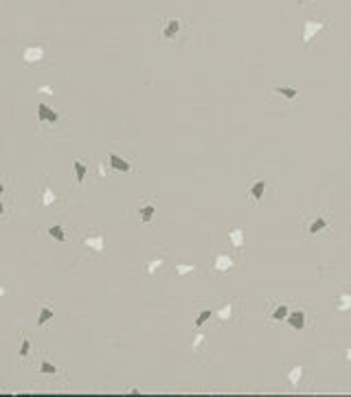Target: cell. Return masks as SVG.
I'll use <instances>...</instances> for the list:
<instances>
[{
    "instance_id": "obj_1",
    "label": "cell",
    "mask_w": 351,
    "mask_h": 397,
    "mask_svg": "<svg viewBox=\"0 0 351 397\" xmlns=\"http://www.w3.org/2000/svg\"><path fill=\"white\" fill-rule=\"evenodd\" d=\"M329 29V22L327 20H303L301 22V44L303 48L310 46V42L314 40L318 33H325Z\"/></svg>"
},
{
    "instance_id": "obj_2",
    "label": "cell",
    "mask_w": 351,
    "mask_h": 397,
    "mask_svg": "<svg viewBox=\"0 0 351 397\" xmlns=\"http://www.w3.org/2000/svg\"><path fill=\"white\" fill-rule=\"evenodd\" d=\"M46 55H48V48L42 46V44H26L22 48V62L29 66H37L46 59Z\"/></svg>"
},
{
    "instance_id": "obj_3",
    "label": "cell",
    "mask_w": 351,
    "mask_h": 397,
    "mask_svg": "<svg viewBox=\"0 0 351 397\" xmlns=\"http://www.w3.org/2000/svg\"><path fill=\"white\" fill-rule=\"evenodd\" d=\"M329 226H332V217L325 213V215H316V217L307 219L305 222V235L310 237V239H314L318 233H323V230H327Z\"/></svg>"
},
{
    "instance_id": "obj_4",
    "label": "cell",
    "mask_w": 351,
    "mask_h": 397,
    "mask_svg": "<svg viewBox=\"0 0 351 397\" xmlns=\"http://www.w3.org/2000/svg\"><path fill=\"white\" fill-rule=\"evenodd\" d=\"M217 316V321L222 323V325H226V323H230L233 318H237L239 316V307H237V301H228V303H224L222 307H219L217 312H213Z\"/></svg>"
},
{
    "instance_id": "obj_5",
    "label": "cell",
    "mask_w": 351,
    "mask_h": 397,
    "mask_svg": "<svg viewBox=\"0 0 351 397\" xmlns=\"http://www.w3.org/2000/svg\"><path fill=\"white\" fill-rule=\"evenodd\" d=\"M37 119H40V123L55 125V123H59V119H62V117H59V114L55 112L46 101H40V103H37Z\"/></svg>"
},
{
    "instance_id": "obj_6",
    "label": "cell",
    "mask_w": 351,
    "mask_h": 397,
    "mask_svg": "<svg viewBox=\"0 0 351 397\" xmlns=\"http://www.w3.org/2000/svg\"><path fill=\"white\" fill-rule=\"evenodd\" d=\"M266 187H268V183L263 178H257V180H252V183L248 185V198L252 200L255 206H259V204H261L263 194H266Z\"/></svg>"
},
{
    "instance_id": "obj_7",
    "label": "cell",
    "mask_w": 351,
    "mask_h": 397,
    "mask_svg": "<svg viewBox=\"0 0 351 397\" xmlns=\"http://www.w3.org/2000/svg\"><path fill=\"white\" fill-rule=\"evenodd\" d=\"M81 246L88 248V250H92L95 255H103V248H106V241H103V235H99V233H90V235H86L84 239H81Z\"/></svg>"
},
{
    "instance_id": "obj_8",
    "label": "cell",
    "mask_w": 351,
    "mask_h": 397,
    "mask_svg": "<svg viewBox=\"0 0 351 397\" xmlns=\"http://www.w3.org/2000/svg\"><path fill=\"white\" fill-rule=\"evenodd\" d=\"M182 24H184V22L180 18L167 20V24L161 29V37H163V40H176V37L180 35V31H182Z\"/></svg>"
},
{
    "instance_id": "obj_9",
    "label": "cell",
    "mask_w": 351,
    "mask_h": 397,
    "mask_svg": "<svg viewBox=\"0 0 351 397\" xmlns=\"http://www.w3.org/2000/svg\"><path fill=\"white\" fill-rule=\"evenodd\" d=\"M108 165H110L112 172H121V174H130L132 172V163L125 161V158L121 156V154H117V152L108 154Z\"/></svg>"
},
{
    "instance_id": "obj_10",
    "label": "cell",
    "mask_w": 351,
    "mask_h": 397,
    "mask_svg": "<svg viewBox=\"0 0 351 397\" xmlns=\"http://www.w3.org/2000/svg\"><path fill=\"white\" fill-rule=\"evenodd\" d=\"M235 266H237V261L230 255H215V259H213V270L217 274H228Z\"/></svg>"
},
{
    "instance_id": "obj_11",
    "label": "cell",
    "mask_w": 351,
    "mask_h": 397,
    "mask_svg": "<svg viewBox=\"0 0 351 397\" xmlns=\"http://www.w3.org/2000/svg\"><path fill=\"white\" fill-rule=\"evenodd\" d=\"M285 321H288V325H290L292 329H296V332H301V329H305V325H307V314H305L303 310L288 312Z\"/></svg>"
},
{
    "instance_id": "obj_12",
    "label": "cell",
    "mask_w": 351,
    "mask_h": 397,
    "mask_svg": "<svg viewBox=\"0 0 351 397\" xmlns=\"http://www.w3.org/2000/svg\"><path fill=\"white\" fill-rule=\"evenodd\" d=\"M228 241H230V246L233 248H244V244H246V230L241 228V226H233V228L228 230Z\"/></svg>"
},
{
    "instance_id": "obj_13",
    "label": "cell",
    "mask_w": 351,
    "mask_h": 397,
    "mask_svg": "<svg viewBox=\"0 0 351 397\" xmlns=\"http://www.w3.org/2000/svg\"><path fill=\"white\" fill-rule=\"evenodd\" d=\"M303 376H305V367H303V365L290 367L288 373H285V378H288V382L292 384V387H299V384L303 382Z\"/></svg>"
},
{
    "instance_id": "obj_14",
    "label": "cell",
    "mask_w": 351,
    "mask_h": 397,
    "mask_svg": "<svg viewBox=\"0 0 351 397\" xmlns=\"http://www.w3.org/2000/svg\"><path fill=\"white\" fill-rule=\"evenodd\" d=\"M73 172H75V183L79 187H84V180L88 176V165L81 161V158H75V161H73Z\"/></svg>"
},
{
    "instance_id": "obj_15",
    "label": "cell",
    "mask_w": 351,
    "mask_h": 397,
    "mask_svg": "<svg viewBox=\"0 0 351 397\" xmlns=\"http://www.w3.org/2000/svg\"><path fill=\"white\" fill-rule=\"evenodd\" d=\"M272 92L281 97L283 101H294V99L299 97V88H292V86H277Z\"/></svg>"
},
{
    "instance_id": "obj_16",
    "label": "cell",
    "mask_w": 351,
    "mask_h": 397,
    "mask_svg": "<svg viewBox=\"0 0 351 397\" xmlns=\"http://www.w3.org/2000/svg\"><path fill=\"white\" fill-rule=\"evenodd\" d=\"M42 206H55V204L59 202V196L55 194V191L51 189V187H44L42 189Z\"/></svg>"
},
{
    "instance_id": "obj_17",
    "label": "cell",
    "mask_w": 351,
    "mask_h": 397,
    "mask_svg": "<svg viewBox=\"0 0 351 397\" xmlns=\"http://www.w3.org/2000/svg\"><path fill=\"white\" fill-rule=\"evenodd\" d=\"M154 215H156V206H154V204H143L139 208V217L143 224H152Z\"/></svg>"
},
{
    "instance_id": "obj_18",
    "label": "cell",
    "mask_w": 351,
    "mask_h": 397,
    "mask_svg": "<svg viewBox=\"0 0 351 397\" xmlns=\"http://www.w3.org/2000/svg\"><path fill=\"white\" fill-rule=\"evenodd\" d=\"M46 235L51 237V239H55V241H66L68 237H66V230H64V226L62 224H53V226H48L46 228Z\"/></svg>"
},
{
    "instance_id": "obj_19",
    "label": "cell",
    "mask_w": 351,
    "mask_h": 397,
    "mask_svg": "<svg viewBox=\"0 0 351 397\" xmlns=\"http://www.w3.org/2000/svg\"><path fill=\"white\" fill-rule=\"evenodd\" d=\"M53 316H55V312H53L48 305H44L42 310H40V314H37V327H40V329L46 327V323H51Z\"/></svg>"
},
{
    "instance_id": "obj_20",
    "label": "cell",
    "mask_w": 351,
    "mask_h": 397,
    "mask_svg": "<svg viewBox=\"0 0 351 397\" xmlns=\"http://www.w3.org/2000/svg\"><path fill=\"white\" fill-rule=\"evenodd\" d=\"M288 312H290V307H288V305H277V307H272V310H270V314H268V318H270V321H274V323L285 321Z\"/></svg>"
},
{
    "instance_id": "obj_21",
    "label": "cell",
    "mask_w": 351,
    "mask_h": 397,
    "mask_svg": "<svg viewBox=\"0 0 351 397\" xmlns=\"http://www.w3.org/2000/svg\"><path fill=\"white\" fill-rule=\"evenodd\" d=\"M165 263H167V261H165L163 257H154L152 261L147 263V274H150V277H156V274L165 268Z\"/></svg>"
},
{
    "instance_id": "obj_22",
    "label": "cell",
    "mask_w": 351,
    "mask_h": 397,
    "mask_svg": "<svg viewBox=\"0 0 351 397\" xmlns=\"http://www.w3.org/2000/svg\"><path fill=\"white\" fill-rule=\"evenodd\" d=\"M336 310L338 312H349L351 310V294H349V292H340V294H338Z\"/></svg>"
},
{
    "instance_id": "obj_23",
    "label": "cell",
    "mask_w": 351,
    "mask_h": 397,
    "mask_svg": "<svg viewBox=\"0 0 351 397\" xmlns=\"http://www.w3.org/2000/svg\"><path fill=\"white\" fill-rule=\"evenodd\" d=\"M197 270L195 263H176V274L178 277H186V274H193Z\"/></svg>"
},
{
    "instance_id": "obj_24",
    "label": "cell",
    "mask_w": 351,
    "mask_h": 397,
    "mask_svg": "<svg viewBox=\"0 0 351 397\" xmlns=\"http://www.w3.org/2000/svg\"><path fill=\"white\" fill-rule=\"evenodd\" d=\"M213 316V310H208V307H206V310H200V314H197V318H195V329H202V327H204V323L208 321V318H211Z\"/></svg>"
},
{
    "instance_id": "obj_25",
    "label": "cell",
    "mask_w": 351,
    "mask_h": 397,
    "mask_svg": "<svg viewBox=\"0 0 351 397\" xmlns=\"http://www.w3.org/2000/svg\"><path fill=\"white\" fill-rule=\"evenodd\" d=\"M40 373H44V376H57L59 369L55 367L51 360H44V362H40Z\"/></svg>"
},
{
    "instance_id": "obj_26",
    "label": "cell",
    "mask_w": 351,
    "mask_h": 397,
    "mask_svg": "<svg viewBox=\"0 0 351 397\" xmlns=\"http://www.w3.org/2000/svg\"><path fill=\"white\" fill-rule=\"evenodd\" d=\"M29 351H31V340L29 338H22V345H20V351H18V356L24 360L26 356H29Z\"/></svg>"
},
{
    "instance_id": "obj_27",
    "label": "cell",
    "mask_w": 351,
    "mask_h": 397,
    "mask_svg": "<svg viewBox=\"0 0 351 397\" xmlns=\"http://www.w3.org/2000/svg\"><path fill=\"white\" fill-rule=\"evenodd\" d=\"M345 358L351 362V347H347V351H345Z\"/></svg>"
},
{
    "instance_id": "obj_28",
    "label": "cell",
    "mask_w": 351,
    "mask_h": 397,
    "mask_svg": "<svg viewBox=\"0 0 351 397\" xmlns=\"http://www.w3.org/2000/svg\"><path fill=\"white\" fill-rule=\"evenodd\" d=\"M2 194H4V183L0 180V196H2Z\"/></svg>"
},
{
    "instance_id": "obj_29",
    "label": "cell",
    "mask_w": 351,
    "mask_h": 397,
    "mask_svg": "<svg viewBox=\"0 0 351 397\" xmlns=\"http://www.w3.org/2000/svg\"><path fill=\"white\" fill-rule=\"evenodd\" d=\"M2 213H4V204L0 202V217H2Z\"/></svg>"
}]
</instances>
